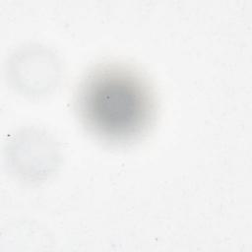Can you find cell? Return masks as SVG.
<instances>
[{
    "mask_svg": "<svg viewBox=\"0 0 252 252\" xmlns=\"http://www.w3.org/2000/svg\"><path fill=\"white\" fill-rule=\"evenodd\" d=\"M78 110L92 134L120 144L146 132L154 118L155 99L148 82L138 72L107 64L95 68L82 82Z\"/></svg>",
    "mask_w": 252,
    "mask_h": 252,
    "instance_id": "6da1fadb",
    "label": "cell"
}]
</instances>
